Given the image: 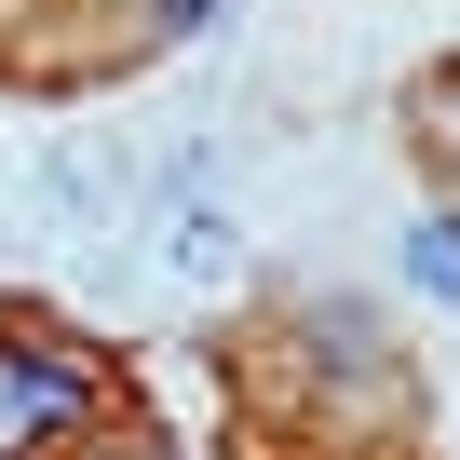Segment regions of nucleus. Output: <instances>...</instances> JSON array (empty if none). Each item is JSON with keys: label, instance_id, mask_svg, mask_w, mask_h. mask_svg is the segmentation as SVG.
<instances>
[{"label": "nucleus", "instance_id": "f257e3e1", "mask_svg": "<svg viewBox=\"0 0 460 460\" xmlns=\"http://www.w3.org/2000/svg\"><path fill=\"white\" fill-rule=\"evenodd\" d=\"M82 420V379L55 366V352H0V460H28V447H55Z\"/></svg>", "mask_w": 460, "mask_h": 460}, {"label": "nucleus", "instance_id": "f03ea898", "mask_svg": "<svg viewBox=\"0 0 460 460\" xmlns=\"http://www.w3.org/2000/svg\"><path fill=\"white\" fill-rule=\"evenodd\" d=\"M28 190H41V217L68 230V244H82V230L122 203V163H95L82 136H41V163H28Z\"/></svg>", "mask_w": 460, "mask_h": 460}, {"label": "nucleus", "instance_id": "7ed1b4c3", "mask_svg": "<svg viewBox=\"0 0 460 460\" xmlns=\"http://www.w3.org/2000/svg\"><path fill=\"white\" fill-rule=\"evenodd\" d=\"M163 271H176V285H230V271H244V230H230V203H203V190H176V203H163Z\"/></svg>", "mask_w": 460, "mask_h": 460}, {"label": "nucleus", "instance_id": "20e7f679", "mask_svg": "<svg viewBox=\"0 0 460 460\" xmlns=\"http://www.w3.org/2000/svg\"><path fill=\"white\" fill-rule=\"evenodd\" d=\"M406 285L460 298V217H406Z\"/></svg>", "mask_w": 460, "mask_h": 460}, {"label": "nucleus", "instance_id": "39448f33", "mask_svg": "<svg viewBox=\"0 0 460 460\" xmlns=\"http://www.w3.org/2000/svg\"><path fill=\"white\" fill-rule=\"evenodd\" d=\"M433 122H447V149H460V68H433Z\"/></svg>", "mask_w": 460, "mask_h": 460}]
</instances>
